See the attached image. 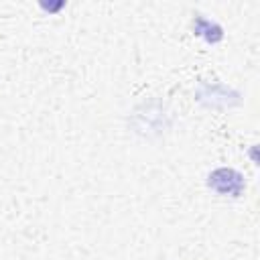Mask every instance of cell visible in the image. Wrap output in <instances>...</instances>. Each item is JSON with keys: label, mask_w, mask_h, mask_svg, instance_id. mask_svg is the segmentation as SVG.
I'll return each instance as SVG.
<instances>
[{"label": "cell", "mask_w": 260, "mask_h": 260, "mask_svg": "<svg viewBox=\"0 0 260 260\" xmlns=\"http://www.w3.org/2000/svg\"><path fill=\"white\" fill-rule=\"evenodd\" d=\"M41 6H43L45 10H49V12H55V10L63 8V2H57V4H45V2H41Z\"/></svg>", "instance_id": "obj_3"}, {"label": "cell", "mask_w": 260, "mask_h": 260, "mask_svg": "<svg viewBox=\"0 0 260 260\" xmlns=\"http://www.w3.org/2000/svg\"><path fill=\"white\" fill-rule=\"evenodd\" d=\"M207 187L213 189L219 195H230V197H240L242 191L246 189L244 175L236 169H215L207 177Z\"/></svg>", "instance_id": "obj_1"}, {"label": "cell", "mask_w": 260, "mask_h": 260, "mask_svg": "<svg viewBox=\"0 0 260 260\" xmlns=\"http://www.w3.org/2000/svg\"><path fill=\"white\" fill-rule=\"evenodd\" d=\"M193 32L197 37L205 39L211 45H215V43H219L223 39V28L217 22H211L205 16H195V20H193Z\"/></svg>", "instance_id": "obj_2"}]
</instances>
